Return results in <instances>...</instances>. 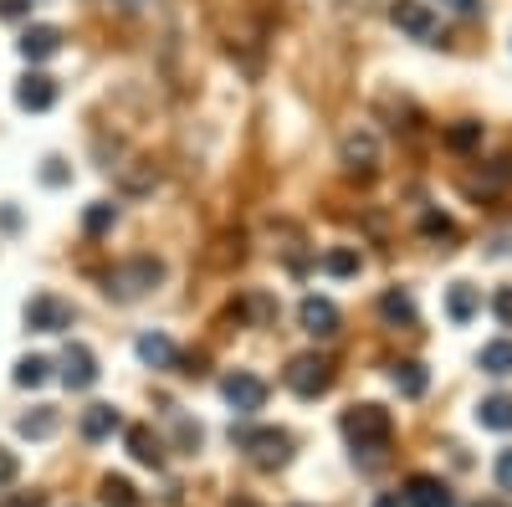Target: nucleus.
<instances>
[{
    "label": "nucleus",
    "instance_id": "1",
    "mask_svg": "<svg viewBox=\"0 0 512 507\" xmlns=\"http://www.w3.org/2000/svg\"><path fill=\"white\" fill-rule=\"evenodd\" d=\"M231 446L246 451L251 467H262V472H277L292 461V436L277 426H231Z\"/></svg>",
    "mask_w": 512,
    "mask_h": 507
},
{
    "label": "nucleus",
    "instance_id": "2",
    "mask_svg": "<svg viewBox=\"0 0 512 507\" xmlns=\"http://www.w3.org/2000/svg\"><path fill=\"white\" fill-rule=\"evenodd\" d=\"M338 426H344V436H349L354 451H369V456L384 451V446H390V436H395V420H390V410H384V405H354V410H344Z\"/></svg>",
    "mask_w": 512,
    "mask_h": 507
},
{
    "label": "nucleus",
    "instance_id": "3",
    "mask_svg": "<svg viewBox=\"0 0 512 507\" xmlns=\"http://www.w3.org/2000/svg\"><path fill=\"white\" fill-rule=\"evenodd\" d=\"M164 282V262H154V257H134V262H123V267H113L108 277H103V292L113 303H139L149 287H159Z\"/></svg>",
    "mask_w": 512,
    "mask_h": 507
},
{
    "label": "nucleus",
    "instance_id": "4",
    "mask_svg": "<svg viewBox=\"0 0 512 507\" xmlns=\"http://www.w3.org/2000/svg\"><path fill=\"white\" fill-rule=\"evenodd\" d=\"M338 164H344L349 180H374L379 175V139L369 129H349L344 139H338Z\"/></svg>",
    "mask_w": 512,
    "mask_h": 507
},
{
    "label": "nucleus",
    "instance_id": "5",
    "mask_svg": "<svg viewBox=\"0 0 512 507\" xmlns=\"http://www.w3.org/2000/svg\"><path fill=\"white\" fill-rule=\"evenodd\" d=\"M287 390H292L297 400L328 395V390H333V364H328L323 354H297V359L287 364Z\"/></svg>",
    "mask_w": 512,
    "mask_h": 507
},
{
    "label": "nucleus",
    "instance_id": "6",
    "mask_svg": "<svg viewBox=\"0 0 512 507\" xmlns=\"http://www.w3.org/2000/svg\"><path fill=\"white\" fill-rule=\"evenodd\" d=\"M21 318H26L31 333H67L72 318H77V308L67 298H57V292H36V298H26V313Z\"/></svg>",
    "mask_w": 512,
    "mask_h": 507
},
{
    "label": "nucleus",
    "instance_id": "7",
    "mask_svg": "<svg viewBox=\"0 0 512 507\" xmlns=\"http://www.w3.org/2000/svg\"><path fill=\"white\" fill-rule=\"evenodd\" d=\"M221 395H226V405L236 415H256V410L267 405V379H256L251 369H236V374L221 379Z\"/></svg>",
    "mask_w": 512,
    "mask_h": 507
},
{
    "label": "nucleus",
    "instance_id": "8",
    "mask_svg": "<svg viewBox=\"0 0 512 507\" xmlns=\"http://www.w3.org/2000/svg\"><path fill=\"white\" fill-rule=\"evenodd\" d=\"M98 359H93V349L88 344H67V354H62V385L72 390V395H82V390H93L98 385Z\"/></svg>",
    "mask_w": 512,
    "mask_h": 507
},
{
    "label": "nucleus",
    "instance_id": "9",
    "mask_svg": "<svg viewBox=\"0 0 512 507\" xmlns=\"http://www.w3.org/2000/svg\"><path fill=\"white\" fill-rule=\"evenodd\" d=\"M390 21L415 41H436V11L425 0H390Z\"/></svg>",
    "mask_w": 512,
    "mask_h": 507
},
{
    "label": "nucleus",
    "instance_id": "10",
    "mask_svg": "<svg viewBox=\"0 0 512 507\" xmlns=\"http://www.w3.org/2000/svg\"><path fill=\"white\" fill-rule=\"evenodd\" d=\"M405 507H456V497H451V487L441 482V477H431V472H415V477H405Z\"/></svg>",
    "mask_w": 512,
    "mask_h": 507
},
{
    "label": "nucleus",
    "instance_id": "11",
    "mask_svg": "<svg viewBox=\"0 0 512 507\" xmlns=\"http://www.w3.org/2000/svg\"><path fill=\"white\" fill-rule=\"evenodd\" d=\"M16 103H21L26 113H47V108L57 103V77H47V72H26V77L16 82Z\"/></svg>",
    "mask_w": 512,
    "mask_h": 507
},
{
    "label": "nucleus",
    "instance_id": "12",
    "mask_svg": "<svg viewBox=\"0 0 512 507\" xmlns=\"http://www.w3.org/2000/svg\"><path fill=\"white\" fill-rule=\"evenodd\" d=\"M297 323H303V333H313V338H333L344 318H338V308L328 298H303L297 303Z\"/></svg>",
    "mask_w": 512,
    "mask_h": 507
},
{
    "label": "nucleus",
    "instance_id": "13",
    "mask_svg": "<svg viewBox=\"0 0 512 507\" xmlns=\"http://www.w3.org/2000/svg\"><path fill=\"white\" fill-rule=\"evenodd\" d=\"M134 354H139L149 369H175V359H180V349H175V338H169V333H139Z\"/></svg>",
    "mask_w": 512,
    "mask_h": 507
},
{
    "label": "nucleus",
    "instance_id": "14",
    "mask_svg": "<svg viewBox=\"0 0 512 507\" xmlns=\"http://www.w3.org/2000/svg\"><path fill=\"white\" fill-rule=\"evenodd\" d=\"M57 52H62V31L57 26H26V36H21V57L26 62H47Z\"/></svg>",
    "mask_w": 512,
    "mask_h": 507
},
{
    "label": "nucleus",
    "instance_id": "15",
    "mask_svg": "<svg viewBox=\"0 0 512 507\" xmlns=\"http://www.w3.org/2000/svg\"><path fill=\"white\" fill-rule=\"evenodd\" d=\"M118 426H123V415H118L113 405H88V410H82V420H77L82 441H108Z\"/></svg>",
    "mask_w": 512,
    "mask_h": 507
},
{
    "label": "nucleus",
    "instance_id": "16",
    "mask_svg": "<svg viewBox=\"0 0 512 507\" xmlns=\"http://www.w3.org/2000/svg\"><path fill=\"white\" fill-rule=\"evenodd\" d=\"M379 318L395 323V328H415V298L405 287H384L379 292Z\"/></svg>",
    "mask_w": 512,
    "mask_h": 507
},
{
    "label": "nucleus",
    "instance_id": "17",
    "mask_svg": "<svg viewBox=\"0 0 512 507\" xmlns=\"http://www.w3.org/2000/svg\"><path fill=\"white\" fill-rule=\"evenodd\" d=\"M123 436H128V456H134L139 467H154V472L164 467V446H159V436L149 426H128Z\"/></svg>",
    "mask_w": 512,
    "mask_h": 507
},
{
    "label": "nucleus",
    "instance_id": "18",
    "mask_svg": "<svg viewBox=\"0 0 512 507\" xmlns=\"http://www.w3.org/2000/svg\"><path fill=\"white\" fill-rule=\"evenodd\" d=\"M477 308H482V292H477L472 282H451V287H446V318H451V323H472Z\"/></svg>",
    "mask_w": 512,
    "mask_h": 507
},
{
    "label": "nucleus",
    "instance_id": "19",
    "mask_svg": "<svg viewBox=\"0 0 512 507\" xmlns=\"http://www.w3.org/2000/svg\"><path fill=\"white\" fill-rule=\"evenodd\" d=\"M123 195H149L159 185V164L154 159H134V164H123Z\"/></svg>",
    "mask_w": 512,
    "mask_h": 507
},
{
    "label": "nucleus",
    "instance_id": "20",
    "mask_svg": "<svg viewBox=\"0 0 512 507\" xmlns=\"http://www.w3.org/2000/svg\"><path fill=\"white\" fill-rule=\"evenodd\" d=\"M395 390L405 395V400H420L425 390H431V374H425V364H415V359H405V364H395Z\"/></svg>",
    "mask_w": 512,
    "mask_h": 507
},
{
    "label": "nucleus",
    "instance_id": "21",
    "mask_svg": "<svg viewBox=\"0 0 512 507\" xmlns=\"http://www.w3.org/2000/svg\"><path fill=\"white\" fill-rule=\"evenodd\" d=\"M477 364H482V374L507 379V374H512V338H492V344H482Z\"/></svg>",
    "mask_w": 512,
    "mask_h": 507
},
{
    "label": "nucleus",
    "instance_id": "22",
    "mask_svg": "<svg viewBox=\"0 0 512 507\" xmlns=\"http://www.w3.org/2000/svg\"><path fill=\"white\" fill-rule=\"evenodd\" d=\"M477 426L487 431H512V395H487L477 405Z\"/></svg>",
    "mask_w": 512,
    "mask_h": 507
},
{
    "label": "nucleus",
    "instance_id": "23",
    "mask_svg": "<svg viewBox=\"0 0 512 507\" xmlns=\"http://www.w3.org/2000/svg\"><path fill=\"white\" fill-rule=\"evenodd\" d=\"M16 431H21L26 441H47V436L57 431V410H52V405H36L31 415L16 420Z\"/></svg>",
    "mask_w": 512,
    "mask_h": 507
},
{
    "label": "nucleus",
    "instance_id": "24",
    "mask_svg": "<svg viewBox=\"0 0 512 507\" xmlns=\"http://www.w3.org/2000/svg\"><path fill=\"white\" fill-rule=\"evenodd\" d=\"M359 267H364L359 246H333V251H323V272H328V277H359Z\"/></svg>",
    "mask_w": 512,
    "mask_h": 507
},
{
    "label": "nucleus",
    "instance_id": "25",
    "mask_svg": "<svg viewBox=\"0 0 512 507\" xmlns=\"http://www.w3.org/2000/svg\"><path fill=\"white\" fill-rule=\"evenodd\" d=\"M113 221H118V205H113V200H93L88 210H82V231H88V236L113 231Z\"/></svg>",
    "mask_w": 512,
    "mask_h": 507
},
{
    "label": "nucleus",
    "instance_id": "26",
    "mask_svg": "<svg viewBox=\"0 0 512 507\" xmlns=\"http://www.w3.org/2000/svg\"><path fill=\"white\" fill-rule=\"evenodd\" d=\"M47 379H52V359L26 354V359L16 364V385H21V390H36V385H47Z\"/></svg>",
    "mask_w": 512,
    "mask_h": 507
},
{
    "label": "nucleus",
    "instance_id": "27",
    "mask_svg": "<svg viewBox=\"0 0 512 507\" xmlns=\"http://www.w3.org/2000/svg\"><path fill=\"white\" fill-rule=\"evenodd\" d=\"M103 502H108V507H144L139 487L128 482V477H103Z\"/></svg>",
    "mask_w": 512,
    "mask_h": 507
},
{
    "label": "nucleus",
    "instance_id": "28",
    "mask_svg": "<svg viewBox=\"0 0 512 507\" xmlns=\"http://www.w3.org/2000/svg\"><path fill=\"white\" fill-rule=\"evenodd\" d=\"M446 144H451L456 154L477 149V144H482V123H477V118H461V123H451V129H446Z\"/></svg>",
    "mask_w": 512,
    "mask_h": 507
},
{
    "label": "nucleus",
    "instance_id": "29",
    "mask_svg": "<svg viewBox=\"0 0 512 507\" xmlns=\"http://www.w3.org/2000/svg\"><path fill=\"white\" fill-rule=\"evenodd\" d=\"M420 231L431 236V241H456V221L446 216V210H425V216H420Z\"/></svg>",
    "mask_w": 512,
    "mask_h": 507
},
{
    "label": "nucleus",
    "instance_id": "30",
    "mask_svg": "<svg viewBox=\"0 0 512 507\" xmlns=\"http://www.w3.org/2000/svg\"><path fill=\"white\" fill-rule=\"evenodd\" d=\"M241 313H246V318H256V323H272V318H277V303L267 298V292H251V298L241 303Z\"/></svg>",
    "mask_w": 512,
    "mask_h": 507
},
{
    "label": "nucleus",
    "instance_id": "31",
    "mask_svg": "<svg viewBox=\"0 0 512 507\" xmlns=\"http://www.w3.org/2000/svg\"><path fill=\"white\" fill-rule=\"evenodd\" d=\"M492 313H497L502 328H512V287H497L492 292Z\"/></svg>",
    "mask_w": 512,
    "mask_h": 507
},
{
    "label": "nucleus",
    "instance_id": "32",
    "mask_svg": "<svg viewBox=\"0 0 512 507\" xmlns=\"http://www.w3.org/2000/svg\"><path fill=\"white\" fill-rule=\"evenodd\" d=\"M16 472H21L16 451H6V446H0V487H11V482H16Z\"/></svg>",
    "mask_w": 512,
    "mask_h": 507
},
{
    "label": "nucleus",
    "instance_id": "33",
    "mask_svg": "<svg viewBox=\"0 0 512 507\" xmlns=\"http://www.w3.org/2000/svg\"><path fill=\"white\" fill-rule=\"evenodd\" d=\"M497 487H502V492H512V446H507V451H497Z\"/></svg>",
    "mask_w": 512,
    "mask_h": 507
},
{
    "label": "nucleus",
    "instance_id": "34",
    "mask_svg": "<svg viewBox=\"0 0 512 507\" xmlns=\"http://www.w3.org/2000/svg\"><path fill=\"white\" fill-rule=\"evenodd\" d=\"M0 16H6V21H21V16H31V0H0Z\"/></svg>",
    "mask_w": 512,
    "mask_h": 507
},
{
    "label": "nucleus",
    "instance_id": "35",
    "mask_svg": "<svg viewBox=\"0 0 512 507\" xmlns=\"http://www.w3.org/2000/svg\"><path fill=\"white\" fill-rule=\"evenodd\" d=\"M41 180H47V185H62V180H67V169H62V159H47V169H41Z\"/></svg>",
    "mask_w": 512,
    "mask_h": 507
},
{
    "label": "nucleus",
    "instance_id": "36",
    "mask_svg": "<svg viewBox=\"0 0 512 507\" xmlns=\"http://www.w3.org/2000/svg\"><path fill=\"white\" fill-rule=\"evenodd\" d=\"M446 11H456V16H472V11H482V0H441Z\"/></svg>",
    "mask_w": 512,
    "mask_h": 507
},
{
    "label": "nucleus",
    "instance_id": "37",
    "mask_svg": "<svg viewBox=\"0 0 512 507\" xmlns=\"http://www.w3.org/2000/svg\"><path fill=\"white\" fill-rule=\"evenodd\" d=\"M0 507H41V492H16L11 502H0Z\"/></svg>",
    "mask_w": 512,
    "mask_h": 507
},
{
    "label": "nucleus",
    "instance_id": "38",
    "mask_svg": "<svg viewBox=\"0 0 512 507\" xmlns=\"http://www.w3.org/2000/svg\"><path fill=\"white\" fill-rule=\"evenodd\" d=\"M180 446H200V426H190V420H180Z\"/></svg>",
    "mask_w": 512,
    "mask_h": 507
},
{
    "label": "nucleus",
    "instance_id": "39",
    "mask_svg": "<svg viewBox=\"0 0 512 507\" xmlns=\"http://www.w3.org/2000/svg\"><path fill=\"white\" fill-rule=\"evenodd\" d=\"M374 507H405V497L400 492H384V497H374Z\"/></svg>",
    "mask_w": 512,
    "mask_h": 507
},
{
    "label": "nucleus",
    "instance_id": "40",
    "mask_svg": "<svg viewBox=\"0 0 512 507\" xmlns=\"http://www.w3.org/2000/svg\"><path fill=\"white\" fill-rule=\"evenodd\" d=\"M113 6H118V11H144L149 0H113Z\"/></svg>",
    "mask_w": 512,
    "mask_h": 507
},
{
    "label": "nucleus",
    "instance_id": "41",
    "mask_svg": "<svg viewBox=\"0 0 512 507\" xmlns=\"http://www.w3.org/2000/svg\"><path fill=\"white\" fill-rule=\"evenodd\" d=\"M472 507H507V502H472Z\"/></svg>",
    "mask_w": 512,
    "mask_h": 507
}]
</instances>
